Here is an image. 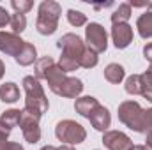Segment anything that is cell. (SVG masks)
Here are the masks:
<instances>
[{
  "mask_svg": "<svg viewBox=\"0 0 152 150\" xmlns=\"http://www.w3.org/2000/svg\"><path fill=\"white\" fill-rule=\"evenodd\" d=\"M36 78L46 79L50 85V90L62 97L73 99L83 92V83L78 78L67 76L58 67V64H55L51 57H42L36 60Z\"/></svg>",
  "mask_w": 152,
  "mask_h": 150,
  "instance_id": "cell-1",
  "label": "cell"
},
{
  "mask_svg": "<svg viewBox=\"0 0 152 150\" xmlns=\"http://www.w3.org/2000/svg\"><path fill=\"white\" fill-rule=\"evenodd\" d=\"M23 88H25V108L28 113L36 115V117H42L44 113L48 111V99H46V94L42 90V85L39 83L37 78L34 76H25L23 78Z\"/></svg>",
  "mask_w": 152,
  "mask_h": 150,
  "instance_id": "cell-2",
  "label": "cell"
},
{
  "mask_svg": "<svg viewBox=\"0 0 152 150\" xmlns=\"http://www.w3.org/2000/svg\"><path fill=\"white\" fill-rule=\"evenodd\" d=\"M62 7L58 2L53 0H44L39 5V16L36 21V28L42 36H51L58 28V18H60Z\"/></svg>",
  "mask_w": 152,
  "mask_h": 150,
  "instance_id": "cell-3",
  "label": "cell"
},
{
  "mask_svg": "<svg viewBox=\"0 0 152 150\" xmlns=\"http://www.w3.org/2000/svg\"><path fill=\"white\" fill-rule=\"evenodd\" d=\"M118 120L136 133H145V110L136 101H124L118 106Z\"/></svg>",
  "mask_w": 152,
  "mask_h": 150,
  "instance_id": "cell-4",
  "label": "cell"
},
{
  "mask_svg": "<svg viewBox=\"0 0 152 150\" xmlns=\"http://www.w3.org/2000/svg\"><path fill=\"white\" fill-rule=\"evenodd\" d=\"M55 136L58 138V141L66 145H78L85 141L87 131L83 125H80L75 120H62L55 127Z\"/></svg>",
  "mask_w": 152,
  "mask_h": 150,
  "instance_id": "cell-5",
  "label": "cell"
},
{
  "mask_svg": "<svg viewBox=\"0 0 152 150\" xmlns=\"http://www.w3.org/2000/svg\"><path fill=\"white\" fill-rule=\"evenodd\" d=\"M85 46L94 53H103L108 48V34L99 23H88L85 28Z\"/></svg>",
  "mask_w": 152,
  "mask_h": 150,
  "instance_id": "cell-6",
  "label": "cell"
},
{
  "mask_svg": "<svg viewBox=\"0 0 152 150\" xmlns=\"http://www.w3.org/2000/svg\"><path fill=\"white\" fill-rule=\"evenodd\" d=\"M57 46L62 51V55H67L71 58H76L78 62H80V58L83 57V53L87 50L85 42L78 37L76 34H66V36H62L57 41Z\"/></svg>",
  "mask_w": 152,
  "mask_h": 150,
  "instance_id": "cell-7",
  "label": "cell"
},
{
  "mask_svg": "<svg viewBox=\"0 0 152 150\" xmlns=\"http://www.w3.org/2000/svg\"><path fill=\"white\" fill-rule=\"evenodd\" d=\"M21 127V133L25 136V140L28 143H37L41 140V127H39V117L28 113L27 110H21V118H20V124Z\"/></svg>",
  "mask_w": 152,
  "mask_h": 150,
  "instance_id": "cell-8",
  "label": "cell"
},
{
  "mask_svg": "<svg viewBox=\"0 0 152 150\" xmlns=\"http://www.w3.org/2000/svg\"><path fill=\"white\" fill-rule=\"evenodd\" d=\"M103 143L108 150H133V141L127 134L120 131H106L103 134Z\"/></svg>",
  "mask_w": 152,
  "mask_h": 150,
  "instance_id": "cell-9",
  "label": "cell"
},
{
  "mask_svg": "<svg viewBox=\"0 0 152 150\" xmlns=\"http://www.w3.org/2000/svg\"><path fill=\"white\" fill-rule=\"evenodd\" d=\"M25 46V41L12 34V32H0V51L5 53V55H11V57H18L20 51L23 50Z\"/></svg>",
  "mask_w": 152,
  "mask_h": 150,
  "instance_id": "cell-10",
  "label": "cell"
},
{
  "mask_svg": "<svg viewBox=\"0 0 152 150\" xmlns=\"http://www.w3.org/2000/svg\"><path fill=\"white\" fill-rule=\"evenodd\" d=\"M112 39L117 50H124L133 42V28L127 23H115L112 27Z\"/></svg>",
  "mask_w": 152,
  "mask_h": 150,
  "instance_id": "cell-11",
  "label": "cell"
},
{
  "mask_svg": "<svg viewBox=\"0 0 152 150\" xmlns=\"http://www.w3.org/2000/svg\"><path fill=\"white\" fill-rule=\"evenodd\" d=\"M88 120H90V124H92V127L96 129V131H106L108 127H110V124H112V115L110 111L104 108V106H97L94 111L90 113V117H88Z\"/></svg>",
  "mask_w": 152,
  "mask_h": 150,
  "instance_id": "cell-12",
  "label": "cell"
},
{
  "mask_svg": "<svg viewBox=\"0 0 152 150\" xmlns=\"http://www.w3.org/2000/svg\"><path fill=\"white\" fill-rule=\"evenodd\" d=\"M136 28H138L140 37H143V39H151L152 37V2L147 5V11L138 18Z\"/></svg>",
  "mask_w": 152,
  "mask_h": 150,
  "instance_id": "cell-13",
  "label": "cell"
},
{
  "mask_svg": "<svg viewBox=\"0 0 152 150\" xmlns=\"http://www.w3.org/2000/svg\"><path fill=\"white\" fill-rule=\"evenodd\" d=\"M97 106H99V103H97V99H96V97H92V95L80 97V99H76V103H75L76 113H80V115H81V117H85V118H88V117H90V113L94 111Z\"/></svg>",
  "mask_w": 152,
  "mask_h": 150,
  "instance_id": "cell-14",
  "label": "cell"
},
{
  "mask_svg": "<svg viewBox=\"0 0 152 150\" xmlns=\"http://www.w3.org/2000/svg\"><path fill=\"white\" fill-rule=\"evenodd\" d=\"M36 57H37L36 46H34V44H30V42H25L23 50L20 51V55H18L14 60H16L20 66L27 67V66H30V64H34V62H36Z\"/></svg>",
  "mask_w": 152,
  "mask_h": 150,
  "instance_id": "cell-15",
  "label": "cell"
},
{
  "mask_svg": "<svg viewBox=\"0 0 152 150\" xmlns=\"http://www.w3.org/2000/svg\"><path fill=\"white\" fill-rule=\"evenodd\" d=\"M20 99V88L16 87V83H4L0 85V101L4 103H16Z\"/></svg>",
  "mask_w": 152,
  "mask_h": 150,
  "instance_id": "cell-16",
  "label": "cell"
},
{
  "mask_svg": "<svg viewBox=\"0 0 152 150\" xmlns=\"http://www.w3.org/2000/svg\"><path fill=\"white\" fill-rule=\"evenodd\" d=\"M124 76H126V71H124V67L118 66V64H110V66H106V69H104V78H106L110 83H120V81L124 79Z\"/></svg>",
  "mask_w": 152,
  "mask_h": 150,
  "instance_id": "cell-17",
  "label": "cell"
},
{
  "mask_svg": "<svg viewBox=\"0 0 152 150\" xmlns=\"http://www.w3.org/2000/svg\"><path fill=\"white\" fill-rule=\"evenodd\" d=\"M131 18V5L129 4H120L115 12L112 14V21L115 23H127V20Z\"/></svg>",
  "mask_w": 152,
  "mask_h": 150,
  "instance_id": "cell-18",
  "label": "cell"
},
{
  "mask_svg": "<svg viewBox=\"0 0 152 150\" xmlns=\"http://www.w3.org/2000/svg\"><path fill=\"white\" fill-rule=\"evenodd\" d=\"M126 92L131 95L142 94V74H133L126 79Z\"/></svg>",
  "mask_w": 152,
  "mask_h": 150,
  "instance_id": "cell-19",
  "label": "cell"
},
{
  "mask_svg": "<svg viewBox=\"0 0 152 150\" xmlns=\"http://www.w3.org/2000/svg\"><path fill=\"white\" fill-rule=\"evenodd\" d=\"M9 25H11V28H12V34H16V36L21 34V32L27 28V18H25V14H18V12L11 14Z\"/></svg>",
  "mask_w": 152,
  "mask_h": 150,
  "instance_id": "cell-20",
  "label": "cell"
},
{
  "mask_svg": "<svg viewBox=\"0 0 152 150\" xmlns=\"http://www.w3.org/2000/svg\"><path fill=\"white\" fill-rule=\"evenodd\" d=\"M20 118H21V110H7V111L2 113L0 122H4L5 125H9L12 129L14 125L20 124Z\"/></svg>",
  "mask_w": 152,
  "mask_h": 150,
  "instance_id": "cell-21",
  "label": "cell"
},
{
  "mask_svg": "<svg viewBox=\"0 0 152 150\" xmlns=\"http://www.w3.org/2000/svg\"><path fill=\"white\" fill-rule=\"evenodd\" d=\"M97 66V53H94L92 50H85L83 57L80 58V67H85V69H92Z\"/></svg>",
  "mask_w": 152,
  "mask_h": 150,
  "instance_id": "cell-22",
  "label": "cell"
},
{
  "mask_svg": "<svg viewBox=\"0 0 152 150\" xmlns=\"http://www.w3.org/2000/svg\"><path fill=\"white\" fill-rule=\"evenodd\" d=\"M58 67H60L64 73H73V71H76V69L80 67V62H78L76 58L67 57V55H62L60 60H58Z\"/></svg>",
  "mask_w": 152,
  "mask_h": 150,
  "instance_id": "cell-23",
  "label": "cell"
},
{
  "mask_svg": "<svg viewBox=\"0 0 152 150\" xmlns=\"http://www.w3.org/2000/svg\"><path fill=\"white\" fill-rule=\"evenodd\" d=\"M67 21L73 25V27H83L87 23V16L80 11H75V9H69L67 11Z\"/></svg>",
  "mask_w": 152,
  "mask_h": 150,
  "instance_id": "cell-24",
  "label": "cell"
},
{
  "mask_svg": "<svg viewBox=\"0 0 152 150\" xmlns=\"http://www.w3.org/2000/svg\"><path fill=\"white\" fill-rule=\"evenodd\" d=\"M142 95L152 103V76L149 73L142 74Z\"/></svg>",
  "mask_w": 152,
  "mask_h": 150,
  "instance_id": "cell-25",
  "label": "cell"
},
{
  "mask_svg": "<svg viewBox=\"0 0 152 150\" xmlns=\"http://www.w3.org/2000/svg\"><path fill=\"white\" fill-rule=\"evenodd\" d=\"M11 5H12V9H14L18 14H25V12H28V11L34 7V4H32L30 0H12Z\"/></svg>",
  "mask_w": 152,
  "mask_h": 150,
  "instance_id": "cell-26",
  "label": "cell"
},
{
  "mask_svg": "<svg viewBox=\"0 0 152 150\" xmlns=\"http://www.w3.org/2000/svg\"><path fill=\"white\" fill-rule=\"evenodd\" d=\"M9 21H11V16H9V12H7L4 7H0V28H2V27H5Z\"/></svg>",
  "mask_w": 152,
  "mask_h": 150,
  "instance_id": "cell-27",
  "label": "cell"
},
{
  "mask_svg": "<svg viewBox=\"0 0 152 150\" xmlns=\"http://www.w3.org/2000/svg\"><path fill=\"white\" fill-rule=\"evenodd\" d=\"M11 127L9 125H5L4 122H0V140H7V136L11 134Z\"/></svg>",
  "mask_w": 152,
  "mask_h": 150,
  "instance_id": "cell-28",
  "label": "cell"
},
{
  "mask_svg": "<svg viewBox=\"0 0 152 150\" xmlns=\"http://www.w3.org/2000/svg\"><path fill=\"white\" fill-rule=\"evenodd\" d=\"M143 57L152 64V42H149V44L143 46Z\"/></svg>",
  "mask_w": 152,
  "mask_h": 150,
  "instance_id": "cell-29",
  "label": "cell"
},
{
  "mask_svg": "<svg viewBox=\"0 0 152 150\" xmlns=\"http://www.w3.org/2000/svg\"><path fill=\"white\" fill-rule=\"evenodd\" d=\"M145 129H147V131L152 129V108L145 111ZM147 131H145V133H147Z\"/></svg>",
  "mask_w": 152,
  "mask_h": 150,
  "instance_id": "cell-30",
  "label": "cell"
},
{
  "mask_svg": "<svg viewBox=\"0 0 152 150\" xmlns=\"http://www.w3.org/2000/svg\"><path fill=\"white\" fill-rule=\"evenodd\" d=\"M7 150H23V147H21L20 143H12V141H9V143H7Z\"/></svg>",
  "mask_w": 152,
  "mask_h": 150,
  "instance_id": "cell-31",
  "label": "cell"
},
{
  "mask_svg": "<svg viewBox=\"0 0 152 150\" xmlns=\"http://www.w3.org/2000/svg\"><path fill=\"white\" fill-rule=\"evenodd\" d=\"M145 141H147V149L152 150V129L147 131V138H145Z\"/></svg>",
  "mask_w": 152,
  "mask_h": 150,
  "instance_id": "cell-32",
  "label": "cell"
},
{
  "mask_svg": "<svg viewBox=\"0 0 152 150\" xmlns=\"http://www.w3.org/2000/svg\"><path fill=\"white\" fill-rule=\"evenodd\" d=\"M7 143H9V141H5V140H0V150H7Z\"/></svg>",
  "mask_w": 152,
  "mask_h": 150,
  "instance_id": "cell-33",
  "label": "cell"
},
{
  "mask_svg": "<svg viewBox=\"0 0 152 150\" xmlns=\"http://www.w3.org/2000/svg\"><path fill=\"white\" fill-rule=\"evenodd\" d=\"M4 73H5V66H4V62L0 60V79H2V76H4Z\"/></svg>",
  "mask_w": 152,
  "mask_h": 150,
  "instance_id": "cell-34",
  "label": "cell"
},
{
  "mask_svg": "<svg viewBox=\"0 0 152 150\" xmlns=\"http://www.w3.org/2000/svg\"><path fill=\"white\" fill-rule=\"evenodd\" d=\"M57 150H75L71 145H62V147H57Z\"/></svg>",
  "mask_w": 152,
  "mask_h": 150,
  "instance_id": "cell-35",
  "label": "cell"
},
{
  "mask_svg": "<svg viewBox=\"0 0 152 150\" xmlns=\"http://www.w3.org/2000/svg\"><path fill=\"white\" fill-rule=\"evenodd\" d=\"M133 150H151V149H147L145 145H138V147H133Z\"/></svg>",
  "mask_w": 152,
  "mask_h": 150,
  "instance_id": "cell-36",
  "label": "cell"
},
{
  "mask_svg": "<svg viewBox=\"0 0 152 150\" xmlns=\"http://www.w3.org/2000/svg\"><path fill=\"white\" fill-rule=\"evenodd\" d=\"M41 150H57V147H51V145H46V147H42Z\"/></svg>",
  "mask_w": 152,
  "mask_h": 150,
  "instance_id": "cell-37",
  "label": "cell"
},
{
  "mask_svg": "<svg viewBox=\"0 0 152 150\" xmlns=\"http://www.w3.org/2000/svg\"><path fill=\"white\" fill-rule=\"evenodd\" d=\"M147 73H149V74L152 76V64H151V67H149V71H147Z\"/></svg>",
  "mask_w": 152,
  "mask_h": 150,
  "instance_id": "cell-38",
  "label": "cell"
}]
</instances>
